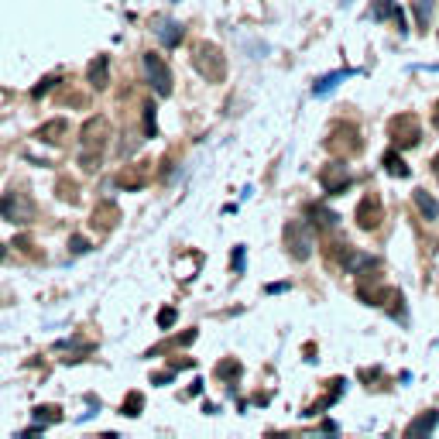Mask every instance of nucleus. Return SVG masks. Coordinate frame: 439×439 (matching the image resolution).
<instances>
[{
	"label": "nucleus",
	"mask_w": 439,
	"mask_h": 439,
	"mask_svg": "<svg viewBox=\"0 0 439 439\" xmlns=\"http://www.w3.org/2000/svg\"><path fill=\"white\" fill-rule=\"evenodd\" d=\"M412 196H415V206H419V213H422L426 220H436V216H439V203H436V199H433L426 189H415Z\"/></svg>",
	"instance_id": "a211bd4d"
},
{
	"label": "nucleus",
	"mask_w": 439,
	"mask_h": 439,
	"mask_svg": "<svg viewBox=\"0 0 439 439\" xmlns=\"http://www.w3.org/2000/svg\"><path fill=\"white\" fill-rule=\"evenodd\" d=\"M62 134H66V120H62V117H55V120H48V124H41V127L35 131V138H38V141H45V144L59 141Z\"/></svg>",
	"instance_id": "f3484780"
},
{
	"label": "nucleus",
	"mask_w": 439,
	"mask_h": 439,
	"mask_svg": "<svg viewBox=\"0 0 439 439\" xmlns=\"http://www.w3.org/2000/svg\"><path fill=\"white\" fill-rule=\"evenodd\" d=\"M433 176L439 178V155H436V158H433Z\"/></svg>",
	"instance_id": "c9c22d12"
},
{
	"label": "nucleus",
	"mask_w": 439,
	"mask_h": 439,
	"mask_svg": "<svg viewBox=\"0 0 439 439\" xmlns=\"http://www.w3.org/2000/svg\"><path fill=\"white\" fill-rule=\"evenodd\" d=\"M0 216L10 223H28L35 220V199L24 192H3L0 196Z\"/></svg>",
	"instance_id": "0eeeda50"
},
{
	"label": "nucleus",
	"mask_w": 439,
	"mask_h": 439,
	"mask_svg": "<svg viewBox=\"0 0 439 439\" xmlns=\"http://www.w3.org/2000/svg\"><path fill=\"white\" fill-rule=\"evenodd\" d=\"M220 381H237L241 374H244V364L241 360H234V357H227V360H220L216 364V371H213Z\"/></svg>",
	"instance_id": "aec40b11"
},
{
	"label": "nucleus",
	"mask_w": 439,
	"mask_h": 439,
	"mask_svg": "<svg viewBox=\"0 0 439 439\" xmlns=\"http://www.w3.org/2000/svg\"><path fill=\"white\" fill-rule=\"evenodd\" d=\"M395 292H398V288L384 285V281H381V274H371V268H367V271H360V278H357V299H360V302H367V306H388Z\"/></svg>",
	"instance_id": "39448f33"
},
{
	"label": "nucleus",
	"mask_w": 439,
	"mask_h": 439,
	"mask_svg": "<svg viewBox=\"0 0 439 439\" xmlns=\"http://www.w3.org/2000/svg\"><path fill=\"white\" fill-rule=\"evenodd\" d=\"M344 384H347L344 377H333V388H330V391H326V395H323V398H319L316 405H309V409H306L302 415H319L323 409H330V405H333V402L340 398V391H344Z\"/></svg>",
	"instance_id": "2eb2a0df"
},
{
	"label": "nucleus",
	"mask_w": 439,
	"mask_h": 439,
	"mask_svg": "<svg viewBox=\"0 0 439 439\" xmlns=\"http://www.w3.org/2000/svg\"><path fill=\"white\" fill-rule=\"evenodd\" d=\"M117 216H120V213H117V206L103 199V203H100V206L93 209V216H89V223H93L96 230H110V227H117Z\"/></svg>",
	"instance_id": "f8f14e48"
},
{
	"label": "nucleus",
	"mask_w": 439,
	"mask_h": 439,
	"mask_svg": "<svg viewBox=\"0 0 439 439\" xmlns=\"http://www.w3.org/2000/svg\"><path fill=\"white\" fill-rule=\"evenodd\" d=\"M381 165H384V172H388V176H395V178H409V176H412V169L402 162V155H398L395 148H391V151H384Z\"/></svg>",
	"instance_id": "dca6fc26"
},
{
	"label": "nucleus",
	"mask_w": 439,
	"mask_h": 439,
	"mask_svg": "<svg viewBox=\"0 0 439 439\" xmlns=\"http://www.w3.org/2000/svg\"><path fill=\"white\" fill-rule=\"evenodd\" d=\"M55 83H59V76H45V80H41V83L35 86V96H45V93L55 86Z\"/></svg>",
	"instance_id": "c85d7f7f"
},
{
	"label": "nucleus",
	"mask_w": 439,
	"mask_h": 439,
	"mask_svg": "<svg viewBox=\"0 0 439 439\" xmlns=\"http://www.w3.org/2000/svg\"><path fill=\"white\" fill-rule=\"evenodd\" d=\"M436 426H439V412H422L419 419H412V422H409L405 436H422V433L429 436V433H433Z\"/></svg>",
	"instance_id": "ddd939ff"
},
{
	"label": "nucleus",
	"mask_w": 439,
	"mask_h": 439,
	"mask_svg": "<svg viewBox=\"0 0 439 439\" xmlns=\"http://www.w3.org/2000/svg\"><path fill=\"white\" fill-rule=\"evenodd\" d=\"M412 14H415V24L426 31L429 17H433V0H412Z\"/></svg>",
	"instance_id": "b1692460"
},
{
	"label": "nucleus",
	"mask_w": 439,
	"mask_h": 439,
	"mask_svg": "<svg viewBox=\"0 0 439 439\" xmlns=\"http://www.w3.org/2000/svg\"><path fill=\"white\" fill-rule=\"evenodd\" d=\"M347 3H351V0H344V7H347Z\"/></svg>",
	"instance_id": "4c0bfd02"
},
{
	"label": "nucleus",
	"mask_w": 439,
	"mask_h": 439,
	"mask_svg": "<svg viewBox=\"0 0 439 439\" xmlns=\"http://www.w3.org/2000/svg\"><path fill=\"white\" fill-rule=\"evenodd\" d=\"M144 182H148V176H144V172H141V169H138V165H134V169H127V172H120V176H117V185H120V189H131V192H138V189H141V185H144Z\"/></svg>",
	"instance_id": "412c9836"
},
{
	"label": "nucleus",
	"mask_w": 439,
	"mask_h": 439,
	"mask_svg": "<svg viewBox=\"0 0 439 439\" xmlns=\"http://www.w3.org/2000/svg\"><path fill=\"white\" fill-rule=\"evenodd\" d=\"M319 185H323L326 196H340V192H347V189L353 185L351 169H347L344 162H330V165L319 172Z\"/></svg>",
	"instance_id": "1a4fd4ad"
},
{
	"label": "nucleus",
	"mask_w": 439,
	"mask_h": 439,
	"mask_svg": "<svg viewBox=\"0 0 439 439\" xmlns=\"http://www.w3.org/2000/svg\"><path fill=\"white\" fill-rule=\"evenodd\" d=\"M306 213H309V216H312V223H316V227H323V230H333V227H337V220H340L333 209H326V206H319V203H309V206H306Z\"/></svg>",
	"instance_id": "4468645a"
},
{
	"label": "nucleus",
	"mask_w": 439,
	"mask_h": 439,
	"mask_svg": "<svg viewBox=\"0 0 439 439\" xmlns=\"http://www.w3.org/2000/svg\"><path fill=\"white\" fill-rule=\"evenodd\" d=\"M69 251H73V254H86L89 244L83 241V237H73V241H69Z\"/></svg>",
	"instance_id": "c756f323"
},
{
	"label": "nucleus",
	"mask_w": 439,
	"mask_h": 439,
	"mask_svg": "<svg viewBox=\"0 0 439 439\" xmlns=\"http://www.w3.org/2000/svg\"><path fill=\"white\" fill-rule=\"evenodd\" d=\"M388 138L391 144L402 151V148H415L419 138H422V127H419V117L415 113H398L388 120Z\"/></svg>",
	"instance_id": "7ed1b4c3"
},
{
	"label": "nucleus",
	"mask_w": 439,
	"mask_h": 439,
	"mask_svg": "<svg viewBox=\"0 0 439 439\" xmlns=\"http://www.w3.org/2000/svg\"><path fill=\"white\" fill-rule=\"evenodd\" d=\"M86 80L93 89H106V83H110V59H106V55H96V59L89 62Z\"/></svg>",
	"instance_id": "9b49d317"
},
{
	"label": "nucleus",
	"mask_w": 439,
	"mask_h": 439,
	"mask_svg": "<svg viewBox=\"0 0 439 439\" xmlns=\"http://www.w3.org/2000/svg\"><path fill=\"white\" fill-rule=\"evenodd\" d=\"M360 377H364V381H377V377H381V371H377V367H374V371H364V374H360Z\"/></svg>",
	"instance_id": "72a5a7b5"
},
{
	"label": "nucleus",
	"mask_w": 439,
	"mask_h": 439,
	"mask_svg": "<svg viewBox=\"0 0 439 439\" xmlns=\"http://www.w3.org/2000/svg\"><path fill=\"white\" fill-rule=\"evenodd\" d=\"M144 76H148V83L155 86L158 96H169V93H172V73H169V66L162 62V55L144 52Z\"/></svg>",
	"instance_id": "9d476101"
},
{
	"label": "nucleus",
	"mask_w": 439,
	"mask_h": 439,
	"mask_svg": "<svg viewBox=\"0 0 439 439\" xmlns=\"http://www.w3.org/2000/svg\"><path fill=\"white\" fill-rule=\"evenodd\" d=\"M433 127L439 131V100H436V106H433Z\"/></svg>",
	"instance_id": "f704fd0d"
},
{
	"label": "nucleus",
	"mask_w": 439,
	"mask_h": 439,
	"mask_svg": "<svg viewBox=\"0 0 439 439\" xmlns=\"http://www.w3.org/2000/svg\"><path fill=\"white\" fill-rule=\"evenodd\" d=\"M391 21H395L398 35H409V28H405V14H402V10H395V17H391Z\"/></svg>",
	"instance_id": "2f4dec72"
},
{
	"label": "nucleus",
	"mask_w": 439,
	"mask_h": 439,
	"mask_svg": "<svg viewBox=\"0 0 439 439\" xmlns=\"http://www.w3.org/2000/svg\"><path fill=\"white\" fill-rule=\"evenodd\" d=\"M59 419H62V409H59V405H38V409H35V426H41V429H45L48 422H59Z\"/></svg>",
	"instance_id": "4be33fe9"
},
{
	"label": "nucleus",
	"mask_w": 439,
	"mask_h": 439,
	"mask_svg": "<svg viewBox=\"0 0 439 439\" xmlns=\"http://www.w3.org/2000/svg\"><path fill=\"white\" fill-rule=\"evenodd\" d=\"M192 69H196L206 83H223V76H227V59H223L220 45H213V41H196V45H192Z\"/></svg>",
	"instance_id": "f03ea898"
},
{
	"label": "nucleus",
	"mask_w": 439,
	"mask_h": 439,
	"mask_svg": "<svg viewBox=\"0 0 439 439\" xmlns=\"http://www.w3.org/2000/svg\"><path fill=\"white\" fill-rule=\"evenodd\" d=\"M158 35H162V41H165L169 48H176L178 41H182V28L172 24V21H169V24H162V28H158Z\"/></svg>",
	"instance_id": "a878e982"
},
{
	"label": "nucleus",
	"mask_w": 439,
	"mask_h": 439,
	"mask_svg": "<svg viewBox=\"0 0 439 439\" xmlns=\"http://www.w3.org/2000/svg\"><path fill=\"white\" fill-rule=\"evenodd\" d=\"M234 271H244V247H234Z\"/></svg>",
	"instance_id": "473e14b6"
},
{
	"label": "nucleus",
	"mask_w": 439,
	"mask_h": 439,
	"mask_svg": "<svg viewBox=\"0 0 439 439\" xmlns=\"http://www.w3.org/2000/svg\"><path fill=\"white\" fill-rule=\"evenodd\" d=\"M3 254H7V251H3V244H0V258H3Z\"/></svg>",
	"instance_id": "e433bc0d"
},
{
	"label": "nucleus",
	"mask_w": 439,
	"mask_h": 439,
	"mask_svg": "<svg viewBox=\"0 0 439 439\" xmlns=\"http://www.w3.org/2000/svg\"><path fill=\"white\" fill-rule=\"evenodd\" d=\"M395 3L391 0H374V7H371V21H384V17H395Z\"/></svg>",
	"instance_id": "393cba45"
},
{
	"label": "nucleus",
	"mask_w": 439,
	"mask_h": 439,
	"mask_svg": "<svg viewBox=\"0 0 439 439\" xmlns=\"http://www.w3.org/2000/svg\"><path fill=\"white\" fill-rule=\"evenodd\" d=\"M360 148H364V141H360L357 124H333V131L326 138V151H333L337 158H351Z\"/></svg>",
	"instance_id": "20e7f679"
},
{
	"label": "nucleus",
	"mask_w": 439,
	"mask_h": 439,
	"mask_svg": "<svg viewBox=\"0 0 439 439\" xmlns=\"http://www.w3.org/2000/svg\"><path fill=\"white\" fill-rule=\"evenodd\" d=\"M347 76H353V69H340V73H330V76H323V80H319V83L312 86V93H316V96H326L330 89L340 86V83H344Z\"/></svg>",
	"instance_id": "6ab92c4d"
},
{
	"label": "nucleus",
	"mask_w": 439,
	"mask_h": 439,
	"mask_svg": "<svg viewBox=\"0 0 439 439\" xmlns=\"http://www.w3.org/2000/svg\"><path fill=\"white\" fill-rule=\"evenodd\" d=\"M141 409H144V395L141 391H127V398H124V405H120V415H141Z\"/></svg>",
	"instance_id": "5701e85b"
},
{
	"label": "nucleus",
	"mask_w": 439,
	"mask_h": 439,
	"mask_svg": "<svg viewBox=\"0 0 439 439\" xmlns=\"http://www.w3.org/2000/svg\"><path fill=\"white\" fill-rule=\"evenodd\" d=\"M144 138H158V127H155V103H151V100L144 103Z\"/></svg>",
	"instance_id": "bb28decb"
},
{
	"label": "nucleus",
	"mask_w": 439,
	"mask_h": 439,
	"mask_svg": "<svg viewBox=\"0 0 439 439\" xmlns=\"http://www.w3.org/2000/svg\"><path fill=\"white\" fill-rule=\"evenodd\" d=\"M353 220H357L360 230H377L381 220H384V203H381V196H377V192H367V196L357 203Z\"/></svg>",
	"instance_id": "6e6552de"
},
{
	"label": "nucleus",
	"mask_w": 439,
	"mask_h": 439,
	"mask_svg": "<svg viewBox=\"0 0 439 439\" xmlns=\"http://www.w3.org/2000/svg\"><path fill=\"white\" fill-rule=\"evenodd\" d=\"M106 138H110V120H106L103 113L89 117L86 124H83V134H80V141H83V155H80V162L86 165L89 172L100 165V155H103Z\"/></svg>",
	"instance_id": "f257e3e1"
},
{
	"label": "nucleus",
	"mask_w": 439,
	"mask_h": 439,
	"mask_svg": "<svg viewBox=\"0 0 439 439\" xmlns=\"http://www.w3.org/2000/svg\"><path fill=\"white\" fill-rule=\"evenodd\" d=\"M192 340H196V330H185V333H182V337H176L172 344H176V347H185V344H192Z\"/></svg>",
	"instance_id": "7c9ffc66"
},
{
	"label": "nucleus",
	"mask_w": 439,
	"mask_h": 439,
	"mask_svg": "<svg viewBox=\"0 0 439 439\" xmlns=\"http://www.w3.org/2000/svg\"><path fill=\"white\" fill-rule=\"evenodd\" d=\"M285 247L295 261H309L312 254V230L306 220H288L285 223Z\"/></svg>",
	"instance_id": "423d86ee"
},
{
	"label": "nucleus",
	"mask_w": 439,
	"mask_h": 439,
	"mask_svg": "<svg viewBox=\"0 0 439 439\" xmlns=\"http://www.w3.org/2000/svg\"><path fill=\"white\" fill-rule=\"evenodd\" d=\"M176 319H178V312L172 309V306H165L162 312H158V326L162 330H169V326H176Z\"/></svg>",
	"instance_id": "cd10ccee"
}]
</instances>
